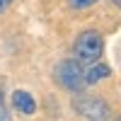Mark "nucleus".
<instances>
[{
    "label": "nucleus",
    "mask_w": 121,
    "mask_h": 121,
    "mask_svg": "<svg viewBox=\"0 0 121 121\" xmlns=\"http://www.w3.org/2000/svg\"><path fill=\"white\" fill-rule=\"evenodd\" d=\"M78 114H82L87 121H107L112 116V109L107 102H102L99 97H82L75 102Z\"/></svg>",
    "instance_id": "2"
},
{
    "label": "nucleus",
    "mask_w": 121,
    "mask_h": 121,
    "mask_svg": "<svg viewBox=\"0 0 121 121\" xmlns=\"http://www.w3.org/2000/svg\"><path fill=\"white\" fill-rule=\"evenodd\" d=\"M0 121H12V116H10L7 107H5V102H3V95H0Z\"/></svg>",
    "instance_id": "7"
},
{
    "label": "nucleus",
    "mask_w": 121,
    "mask_h": 121,
    "mask_svg": "<svg viewBox=\"0 0 121 121\" xmlns=\"http://www.w3.org/2000/svg\"><path fill=\"white\" fill-rule=\"evenodd\" d=\"M104 51V41L97 32H82L75 41V60L78 63H97L102 58Z\"/></svg>",
    "instance_id": "1"
},
{
    "label": "nucleus",
    "mask_w": 121,
    "mask_h": 121,
    "mask_svg": "<svg viewBox=\"0 0 121 121\" xmlns=\"http://www.w3.org/2000/svg\"><path fill=\"white\" fill-rule=\"evenodd\" d=\"M5 5H7V0H0V12L5 10Z\"/></svg>",
    "instance_id": "8"
},
{
    "label": "nucleus",
    "mask_w": 121,
    "mask_h": 121,
    "mask_svg": "<svg viewBox=\"0 0 121 121\" xmlns=\"http://www.w3.org/2000/svg\"><path fill=\"white\" fill-rule=\"evenodd\" d=\"M114 3H119V0H114Z\"/></svg>",
    "instance_id": "9"
},
{
    "label": "nucleus",
    "mask_w": 121,
    "mask_h": 121,
    "mask_svg": "<svg viewBox=\"0 0 121 121\" xmlns=\"http://www.w3.org/2000/svg\"><path fill=\"white\" fill-rule=\"evenodd\" d=\"M56 75H58V82L63 85L65 90H80V87L85 85V80H82V68H80V63L73 60V58L63 60V63L58 65Z\"/></svg>",
    "instance_id": "3"
},
{
    "label": "nucleus",
    "mask_w": 121,
    "mask_h": 121,
    "mask_svg": "<svg viewBox=\"0 0 121 121\" xmlns=\"http://www.w3.org/2000/svg\"><path fill=\"white\" fill-rule=\"evenodd\" d=\"M112 75V68L104 65V63H97V65H90L87 73H82V80H85V85H95L99 82V80H104Z\"/></svg>",
    "instance_id": "5"
},
{
    "label": "nucleus",
    "mask_w": 121,
    "mask_h": 121,
    "mask_svg": "<svg viewBox=\"0 0 121 121\" xmlns=\"http://www.w3.org/2000/svg\"><path fill=\"white\" fill-rule=\"evenodd\" d=\"M70 7H75V10H82V7H90V5H95L97 0H68Z\"/></svg>",
    "instance_id": "6"
},
{
    "label": "nucleus",
    "mask_w": 121,
    "mask_h": 121,
    "mask_svg": "<svg viewBox=\"0 0 121 121\" xmlns=\"http://www.w3.org/2000/svg\"><path fill=\"white\" fill-rule=\"evenodd\" d=\"M12 104H15L17 112H22V114H27V116H32V114L36 112V102H34V97L29 95V92H24V90H15V95H12Z\"/></svg>",
    "instance_id": "4"
}]
</instances>
